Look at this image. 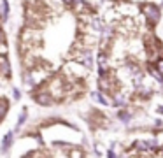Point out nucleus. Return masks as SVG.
<instances>
[{
    "label": "nucleus",
    "instance_id": "2",
    "mask_svg": "<svg viewBox=\"0 0 163 158\" xmlns=\"http://www.w3.org/2000/svg\"><path fill=\"white\" fill-rule=\"evenodd\" d=\"M21 58H23V60H30V55H25V56H21ZM35 63H37V58L32 62V63H30V69H34V67H35ZM30 69H28V70H30Z\"/></svg>",
    "mask_w": 163,
    "mask_h": 158
},
{
    "label": "nucleus",
    "instance_id": "1",
    "mask_svg": "<svg viewBox=\"0 0 163 158\" xmlns=\"http://www.w3.org/2000/svg\"><path fill=\"white\" fill-rule=\"evenodd\" d=\"M137 11L144 21L146 30H156L163 20V7L154 0H142L137 2Z\"/></svg>",
    "mask_w": 163,
    "mask_h": 158
}]
</instances>
